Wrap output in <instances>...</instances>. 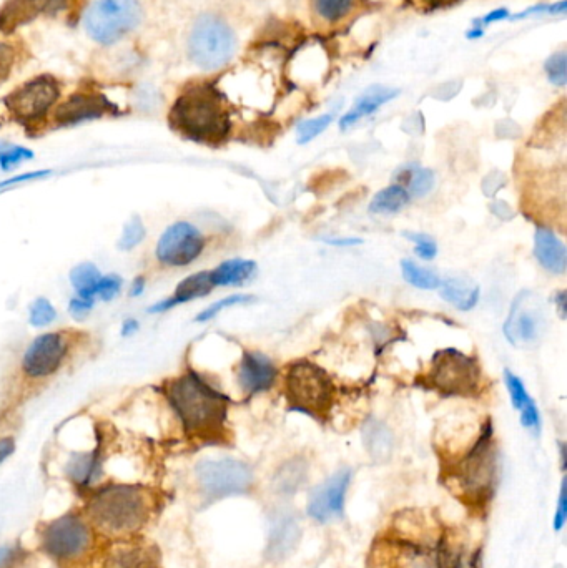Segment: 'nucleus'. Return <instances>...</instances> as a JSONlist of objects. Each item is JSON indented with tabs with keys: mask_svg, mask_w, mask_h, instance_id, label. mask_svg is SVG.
<instances>
[{
	"mask_svg": "<svg viewBox=\"0 0 567 568\" xmlns=\"http://www.w3.org/2000/svg\"><path fill=\"white\" fill-rule=\"evenodd\" d=\"M439 294L446 303L451 304L458 311H473L478 306L481 298V288L473 281L466 278H448L441 280L439 284Z\"/></svg>",
	"mask_w": 567,
	"mask_h": 568,
	"instance_id": "obj_26",
	"label": "nucleus"
},
{
	"mask_svg": "<svg viewBox=\"0 0 567 568\" xmlns=\"http://www.w3.org/2000/svg\"><path fill=\"white\" fill-rule=\"evenodd\" d=\"M361 436H363L366 452L370 454L373 461H390L393 449H395V437L385 422L371 417L365 422Z\"/></svg>",
	"mask_w": 567,
	"mask_h": 568,
	"instance_id": "obj_25",
	"label": "nucleus"
},
{
	"mask_svg": "<svg viewBox=\"0 0 567 568\" xmlns=\"http://www.w3.org/2000/svg\"><path fill=\"white\" fill-rule=\"evenodd\" d=\"M50 170H42V172H30L19 175V177L9 178L5 182H0V188L12 187V185H19V183L30 182V180H37V178L49 177Z\"/></svg>",
	"mask_w": 567,
	"mask_h": 568,
	"instance_id": "obj_47",
	"label": "nucleus"
},
{
	"mask_svg": "<svg viewBox=\"0 0 567 568\" xmlns=\"http://www.w3.org/2000/svg\"><path fill=\"white\" fill-rule=\"evenodd\" d=\"M94 301H89V299H82L77 296V298L70 299L69 313L75 321H84V319L89 318V314L92 313L94 309Z\"/></svg>",
	"mask_w": 567,
	"mask_h": 568,
	"instance_id": "obj_45",
	"label": "nucleus"
},
{
	"mask_svg": "<svg viewBox=\"0 0 567 568\" xmlns=\"http://www.w3.org/2000/svg\"><path fill=\"white\" fill-rule=\"evenodd\" d=\"M65 0H5L0 5V32L10 34L37 17L64 9Z\"/></svg>",
	"mask_w": 567,
	"mask_h": 568,
	"instance_id": "obj_19",
	"label": "nucleus"
},
{
	"mask_svg": "<svg viewBox=\"0 0 567 568\" xmlns=\"http://www.w3.org/2000/svg\"><path fill=\"white\" fill-rule=\"evenodd\" d=\"M544 72L548 75V80L556 87H564L567 84V55L564 50L551 55L546 64Z\"/></svg>",
	"mask_w": 567,
	"mask_h": 568,
	"instance_id": "obj_37",
	"label": "nucleus"
},
{
	"mask_svg": "<svg viewBox=\"0 0 567 568\" xmlns=\"http://www.w3.org/2000/svg\"><path fill=\"white\" fill-rule=\"evenodd\" d=\"M410 195L403 185L393 183L390 187L378 191L371 200L368 210L373 215H396L410 203Z\"/></svg>",
	"mask_w": 567,
	"mask_h": 568,
	"instance_id": "obj_30",
	"label": "nucleus"
},
{
	"mask_svg": "<svg viewBox=\"0 0 567 568\" xmlns=\"http://www.w3.org/2000/svg\"><path fill=\"white\" fill-rule=\"evenodd\" d=\"M255 301V296L252 294H232V296H227V298L218 299L215 303L210 304L207 309H203L202 313L197 314L195 321L197 323H207V321H212L215 316L222 313L223 309L233 308V306H238V304H248Z\"/></svg>",
	"mask_w": 567,
	"mask_h": 568,
	"instance_id": "obj_36",
	"label": "nucleus"
},
{
	"mask_svg": "<svg viewBox=\"0 0 567 568\" xmlns=\"http://www.w3.org/2000/svg\"><path fill=\"white\" fill-rule=\"evenodd\" d=\"M566 291H558V293L554 294V304H556V308H558L559 318L566 319Z\"/></svg>",
	"mask_w": 567,
	"mask_h": 568,
	"instance_id": "obj_52",
	"label": "nucleus"
},
{
	"mask_svg": "<svg viewBox=\"0 0 567 568\" xmlns=\"http://www.w3.org/2000/svg\"><path fill=\"white\" fill-rule=\"evenodd\" d=\"M17 62V50L10 44L0 42V84L9 79Z\"/></svg>",
	"mask_w": 567,
	"mask_h": 568,
	"instance_id": "obj_43",
	"label": "nucleus"
},
{
	"mask_svg": "<svg viewBox=\"0 0 567 568\" xmlns=\"http://www.w3.org/2000/svg\"><path fill=\"white\" fill-rule=\"evenodd\" d=\"M406 240L415 243V255L421 260L431 261L438 255V245L431 236L426 233H403Z\"/></svg>",
	"mask_w": 567,
	"mask_h": 568,
	"instance_id": "obj_40",
	"label": "nucleus"
},
{
	"mask_svg": "<svg viewBox=\"0 0 567 568\" xmlns=\"http://www.w3.org/2000/svg\"><path fill=\"white\" fill-rule=\"evenodd\" d=\"M145 238V226L142 220L134 216L132 220L124 226L122 231V238L119 241L120 250L130 251L134 250L135 246H139Z\"/></svg>",
	"mask_w": 567,
	"mask_h": 568,
	"instance_id": "obj_39",
	"label": "nucleus"
},
{
	"mask_svg": "<svg viewBox=\"0 0 567 568\" xmlns=\"http://www.w3.org/2000/svg\"><path fill=\"white\" fill-rule=\"evenodd\" d=\"M110 112H115V107L104 95L79 92L70 95L64 103L55 108L54 123L57 127H74L79 123L102 118Z\"/></svg>",
	"mask_w": 567,
	"mask_h": 568,
	"instance_id": "obj_16",
	"label": "nucleus"
},
{
	"mask_svg": "<svg viewBox=\"0 0 567 568\" xmlns=\"http://www.w3.org/2000/svg\"><path fill=\"white\" fill-rule=\"evenodd\" d=\"M40 544L49 557L70 564L89 554L94 545V532L79 515H62L44 525Z\"/></svg>",
	"mask_w": 567,
	"mask_h": 568,
	"instance_id": "obj_10",
	"label": "nucleus"
},
{
	"mask_svg": "<svg viewBox=\"0 0 567 568\" xmlns=\"http://www.w3.org/2000/svg\"><path fill=\"white\" fill-rule=\"evenodd\" d=\"M503 376L504 384L508 387V394L511 397V404L521 414V424L526 431L533 432L534 436H539L543 421H541L538 404L529 394L524 382L513 371L504 369Z\"/></svg>",
	"mask_w": 567,
	"mask_h": 568,
	"instance_id": "obj_22",
	"label": "nucleus"
},
{
	"mask_svg": "<svg viewBox=\"0 0 567 568\" xmlns=\"http://www.w3.org/2000/svg\"><path fill=\"white\" fill-rule=\"evenodd\" d=\"M100 278L102 275H100L99 268L92 263H80L70 271V283L74 286L77 296L94 301V303Z\"/></svg>",
	"mask_w": 567,
	"mask_h": 568,
	"instance_id": "obj_32",
	"label": "nucleus"
},
{
	"mask_svg": "<svg viewBox=\"0 0 567 568\" xmlns=\"http://www.w3.org/2000/svg\"><path fill=\"white\" fill-rule=\"evenodd\" d=\"M168 123L192 142L218 147L232 132V113L222 90L213 84H192L173 102Z\"/></svg>",
	"mask_w": 567,
	"mask_h": 568,
	"instance_id": "obj_2",
	"label": "nucleus"
},
{
	"mask_svg": "<svg viewBox=\"0 0 567 568\" xmlns=\"http://www.w3.org/2000/svg\"><path fill=\"white\" fill-rule=\"evenodd\" d=\"M546 316L543 308L538 303L536 296L531 291L523 289L516 294L508 318L504 321V338L511 346H531L536 344L543 334Z\"/></svg>",
	"mask_w": 567,
	"mask_h": 568,
	"instance_id": "obj_14",
	"label": "nucleus"
},
{
	"mask_svg": "<svg viewBox=\"0 0 567 568\" xmlns=\"http://www.w3.org/2000/svg\"><path fill=\"white\" fill-rule=\"evenodd\" d=\"M162 396L188 436L200 441H218L227 431L230 399L197 371L187 369L163 381Z\"/></svg>",
	"mask_w": 567,
	"mask_h": 568,
	"instance_id": "obj_1",
	"label": "nucleus"
},
{
	"mask_svg": "<svg viewBox=\"0 0 567 568\" xmlns=\"http://www.w3.org/2000/svg\"><path fill=\"white\" fill-rule=\"evenodd\" d=\"M277 368L267 354L245 351L238 364L237 381L243 392L250 396L272 389L277 381Z\"/></svg>",
	"mask_w": 567,
	"mask_h": 568,
	"instance_id": "obj_18",
	"label": "nucleus"
},
{
	"mask_svg": "<svg viewBox=\"0 0 567 568\" xmlns=\"http://www.w3.org/2000/svg\"><path fill=\"white\" fill-rule=\"evenodd\" d=\"M15 451V441L12 437H2L0 439V466L9 459Z\"/></svg>",
	"mask_w": 567,
	"mask_h": 568,
	"instance_id": "obj_50",
	"label": "nucleus"
},
{
	"mask_svg": "<svg viewBox=\"0 0 567 568\" xmlns=\"http://www.w3.org/2000/svg\"><path fill=\"white\" fill-rule=\"evenodd\" d=\"M323 243L330 246H358L363 245L361 238H321Z\"/></svg>",
	"mask_w": 567,
	"mask_h": 568,
	"instance_id": "obj_51",
	"label": "nucleus"
},
{
	"mask_svg": "<svg viewBox=\"0 0 567 568\" xmlns=\"http://www.w3.org/2000/svg\"><path fill=\"white\" fill-rule=\"evenodd\" d=\"M34 153L24 147H14V145H4L0 148V168L9 172L12 168L17 167L24 160H32Z\"/></svg>",
	"mask_w": 567,
	"mask_h": 568,
	"instance_id": "obj_41",
	"label": "nucleus"
},
{
	"mask_svg": "<svg viewBox=\"0 0 567 568\" xmlns=\"http://www.w3.org/2000/svg\"><path fill=\"white\" fill-rule=\"evenodd\" d=\"M401 275L406 283L411 284L413 288L423 289V291H434L441 284V278L434 271L423 268L413 260L401 261Z\"/></svg>",
	"mask_w": 567,
	"mask_h": 568,
	"instance_id": "obj_33",
	"label": "nucleus"
},
{
	"mask_svg": "<svg viewBox=\"0 0 567 568\" xmlns=\"http://www.w3.org/2000/svg\"><path fill=\"white\" fill-rule=\"evenodd\" d=\"M509 17V10L506 7H501V9H494L489 12L483 19H478L479 24L486 27V25L494 24V22H501V20H506Z\"/></svg>",
	"mask_w": 567,
	"mask_h": 568,
	"instance_id": "obj_49",
	"label": "nucleus"
},
{
	"mask_svg": "<svg viewBox=\"0 0 567 568\" xmlns=\"http://www.w3.org/2000/svg\"><path fill=\"white\" fill-rule=\"evenodd\" d=\"M478 361L454 348L434 353L426 374V386L448 397H474L481 389Z\"/></svg>",
	"mask_w": 567,
	"mask_h": 568,
	"instance_id": "obj_7",
	"label": "nucleus"
},
{
	"mask_svg": "<svg viewBox=\"0 0 567 568\" xmlns=\"http://www.w3.org/2000/svg\"><path fill=\"white\" fill-rule=\"evenodd\" d=\"M139 331V321L137 319H127L124 324H122V329H120V334L124 336V338H129L132 334L137 333Z\"/></svg>",
	"mask_w": 567,
	"mask_h": 568,
	"instance_id": "obj_53",
	"label": "nucleus"
},
{
	"mask_svg": "<svg viewBox=\"0 0 567 568\" xmlns=\"http://www.w3.org/2000/svg\"><path fill=\"white\" fill-rule=\"evenodd\" d=\"M459 2H463V0H418L421 9L426 10V12L449 9V7L459 4Z\"/></svg>",
	"mask_w": 567,
	"mask_h": 568,
	"instance_id": "obj_48",
	"label": "nucleus"
},
{
	"mask_svg": "<svg viewBox=\"0 0 567 568\" xmlns=\"http://www.w3.org/2000/svg\"><path fill=\"white\" fill-rule=\"evenodd\" d=\"M120 289H122V278L120 276H102L99 286H97L95 298H100L102 301H112L115 296H119Z\"/></svg>",
	"mask_w": 567,
	"mask_h": 568,
	"instance_id": "obj_42",
	"label": "nucleus"
},
{
	"mask_svg": "<svg viewBox=\"0 0 567 568\" xmlns=\"http://www.w3.org/2000/svg\"><path fill=\"white\" fill-rule=\"evenodd\" d=\"M257 261L243 260V258H232L223 261L215 270L210 271L213 286H243L252 281L257 275Z\"/></svg>",
	"mask_w": 567,
	"mask_h": 568,
	"instance_id": "obj_29",
	"label": "nucleus"
},
{
	"mask_svg": "<svg viewBox=\"0 0 567 568\" xmlns=\"http://www.w3.org/2000/svg\"><path fill=\"white\" fill-rule=\"evenodd\" d=\"M20 559V550L12 545L0 549V568H12Z\"/></svg>",
	"mask_w": 567,
	"mask_h": 568,
	"instance_id": "obj_46",
	"label": "nucleus"
},
{
	"mask_svg": "<svg viewBox=\"0 0 567 568\" xmlns=\"http://www.w3.org/2000/svg\"><path fill=\"white\" fill-rule=\"evenodd\" d=\"M301 527L290 509L278 507L270 515V529H268L267 557L272 562H280L290 557L300 544Z\"/></svg>",
	"mask_w": 567,
	"mask_h": 568,
	"instance_id": "obj_17",
	"label": "nucleus"
},
{
	"mask_svg": "<svg viewBox=\"0 0 567 568\" xmlns=\"http://www.w3.org/2000/svg\"><path fill=\"white\" fill-rule=\"evenodd\" d=\"M333 120H335L333 113H323L320 117L301 122L296 128V142L300 145L313 142L315 138L320 137L321 133L325 132L326 128L330 127Z\"/></svg>",
	"mask_w": 567,
	"mask_h": 568,
	"instance_id": "obj_35",
	"label": "nucleus"
},
{
	"mask_svg": "<svg viewBox=\"0 0 567 568\" xmlns=\"http://www.w3.org/2000/svg\"><path fill=\"white\" fill-rule=\"evenodd\" d=\"M100 451L77 452L67 462V475L79 487H92L102 475Z\"/></svg>",
	"mask_w": 567,
	"mask_h": 568,
	"instance_id": "obj_28",
	"label": "nucleus"
},
{
	"mask_svg": "<svg viewBox=\"0 0 567 568\" xmlns=\"http://www.w3.org/2000/svg\"><path fill=\"white\" fill-rule=\"evenodd\" d=\"M100 568H160V562L152 547L124 539L107 550Z\"/></svg>",
	"mask_w": 567,
	"mask_h": 568,
	"instance_id": "obj_20",
	"label": "nucleus"
},
{
	"mask_svg": "<svg viewBox=\"0 0 567 568\" xmlns=\"http://www.w3.org/2000/svg\"><path fill=\"white\" fill-rule=\"evenodd\" d=\"M353 471L343 467L311 490L306 502V514L318 524H331L345 515L346 494Z\"/></svg>",
	"mask_w": 567,
	"mask_h": 568,
	"instance_id": "obj_15",
	"label": "nucleus"
},
{
	"mask_svg": "<svg viewBox=\"0 0 567 568\" xmlns=\"http://www.w3.org/2000/svg\"><path fill=\"white\" fill-rule=\"evenodd\" d=\"M198 490L208 500L245 495L255 485V472L247 462L233 457L203 459L195 467Z\"/></svg>",
	"mask_w": 567,
	"mask_h": 568,
	"instance_id": "obj_9",
	"label": "nucleus"
},
{
	"mask_svg": "<svg viewBox=\"0 0 567 568\" xmlns=\"http://www.w3.org/2000/svg\"><path fill=\"white\" fill-rule=\"evenodd\" d=\"M72 333L69 331H54L45 333L30 343L22 358V374L30 381L54 378L60 369L69 361L72 349Z\"/></svg>",
	"mask_w": 567,
	"mask_h": 568,
	"instance_id": "obj_12",
	"label": "nucleus"
},
{
	"mask_svg": "<svg viewBox=\"0 0 567 568\" xmlns=\"http://www.w3.org/2000/svg\"><path fill=\"white\" fill-rule=\"evenodd\" d=\"M207 248V238L190 221H177L163 231L157 243L158 263L167 268L192 265Z\"/></svg>",
	"mask_w": 567,
	"mask_h": 568,
	"instance_id": "obj_13",
	"label": "nucleus"
},
{
	"mask_svg": "<svg viewBox=\"0 0 567 568\" xmlns=\"http://www.w3.org/2000/svg\"><path fill=\"white\" fill-rule=\"evenodd\" d=\"M356 0H313V9L321 20L336 24L355 9Z\"/></svg>",
	"mask_w": 567,
	"mask_h": 568,
	"instance_id": "obj_34",
	"label": "nucleus"
},
{
	"mask_svg": "<svg viewBox=\"0 0 567 568\" xmlns=\"http://www.w3.org/2000/svg\"><path fill=\"white\" fill-rule=\"evenodd\" d=\"M567 522V484L566 479L563 480L561 484V490H559L558 507H556V512H554L553 517V529L554 532H561L564 529V525Z\"/></svg>",
	"mask_w": 567,
	"mask_h": 568,
	"instance_id": "obj_44",
	"label": "nucleus"
},
{
	"mask_svg": "<svg viewBox=\"0 0 567 568\" xmlns=\"http://www.w3.org/2000/svg\"><path fill=\"white\" fill-rule=\"evenodd\" d=\"M143 289H145V278H143V276H139V278H135L134 284H132L130 296H132V298H137V296H140V294L143 293Z\"/></svg>",
	"mask_w": 567,
	"mask_h": 568,
	"instance_id": "obj_54",
	"label": "nucleus"
},
{
	"mask_svg": "<svg viewBox=\"0 0 567 568\" xmlns=\"http://www.w3.org/2000/svg\"><path fill=\"white\" fill-rule=\"evenodd\" d=\"M139 0H95L84 15L85 32L99 44L112 45L139 27Z\"/></svg>",
	"mask_w": 567,
	"mask_h": 568,
	"instance_id": "obj_8",
	"label": "nucleus"
},
{
	"mask_svg": "<svg viewBox=\"0 0 567 568\" xmlns=\"http://www.w3.org/2000/svg\"><path fill=\"white\" fill-rule=\"evenodd\" d=\"M213 289H215V286H213L210 271H200V273H195V275H190L185 280L180 281L177 289H175V293L170 298L158 301L148 311L152 314L167 313V311L177 308L180 304L190 303L193 299L208 296Z\"/></svg>",
	"mask_w": 567,
	"mask_h": 568,
	"instance_id": "obj_23",
	"label": "nucleus"
},
{
	"mask_svg": "<svg viewBox=\"0 0 567 568\" xmlns=\"http://www.w3.org/2000/svg\"><path fill=\"white\" fill-rule=\"evenodd\" d=\"M398 95H400V90L391 89V87H385V85H373L370 89H366L360 97L356 98L355 105L351 107V110H348L340 118L341 130L345 132L348 128L355 127L360 120L371 117L383 105L395 100Z\"/></svg>",
	"mask_w": 567,
	"mask_h": 568,
	"instance_id": "obj_24",
	"label": "nucleus"
},
{
	"mask_svg": "<svg viewBox=\"0 0 567 568\" xmlns=\"http://www.w3.org/2000/svg\"><path fill=\"white\" fill-rule=\"evenodd\" d=\"M150 497L132 484H110L95 490L87 504V514L97 529L112 537L129 539L150 517Z\"/></svg>",
	"mask_w": 567,
	"mask_h": 568,
	"instance_id": "obj_3",
	"label": "nucleus"
},
{
	"mask_svg": "<svg viewBox=\"0 0 567 568\" xmlns=\"http://www.w3.org/2000/svg\"><path fill=\"white\" fill-rule=\"evenodd\" d=\"M60 84L52 75H39L4 98L7 112L24 127H37L59 102Z\"/></svg>",
	"mask_w": 567,
	"mask_h": 568,
	"instance_id": "obj_11",
	"label": "nucleus"
},
{
	"mask_svg": "<svg viewBox=\"0 0 567 568\" xmlns=\"http://www.w3.org/2000/svg\"><path fill=\"white\" fill-rule=\"evenodd\" d=\"M308 480V462L303 457H293L278 467L273 475V490L283 497L298 494Z\"/></svg>",
	"mask_w": 567,
	"mask_h": 568,
	"instance_id": "obj_27",
	"label": "nucleus"
},
{
	"mask_svg": "<svg viewBox=\"0 0 567 568\" xmlns=\"http://www.w3.org/2000/svg\"><path fill=\"white\" fill-rule=\"evenodd\" d=\"M534 258L551 275H564L567 268V250L556 231L539 226L534 233Z\"/></svg>",
	"mask_w": 567,
	"mask_h": 568,
	"instance_id": "obj_21",
	"label": "nucleus"
},
{
	"mask_svg": "<svg viewBox=\"0 0 567 568\" xmlns=\"http://www.w3.org/2000/svg\"><path fill=\"white\" fill-rule=\"evenodd\" d=\"M187 49L193 64L213 72L232 62L237 50V37L225 20L217 15L203 14L190 30Z\"/></svg>",
	"mask_w": 567,
	"mask_h": 568,
	"instance_id": "obj_6",
	"label": "nucleus"
},
{
	"mask_svg": "<svg viewBox=\"0 0 567 568\" xmlns=\"http://www.w3.org/2000/svg\"><path fill=\"white\" fill-rule=\"evenodd\" d=\"M499 459L493 426L483 427L473 447L448 467V480L458 499L473 509H484L493 499L498 485Z\"/></svg>",
	"mask_w": 567,
	"mask_h": 568,
	"instance_id": "obj_4",
	"label": "nucleus"
},
{
	"mask_svg": "<svg viewBox=\"0 0 567 568\" xmlns=\"http://www.w3.org/2000/svg\"><path fill=\"white\" fill-rule=\"evenodd\" d=\"M285 396L291 411L325 419L335 401V384L325 369L301 359L286 368Z\"/></svg>",
	"mask_w": 567,
	"mask_h": 568,
	"instance_id": "obj_5",
	"label": "nucleus"
},
{
	"mask_svg": "<svg viewBox=\"0 0 567 568\" xmlns=\"http://www.w3.org/2000/svg\"><path fill=\"white\" fill-rule=\"evenodd\" d=\"M400 183L408 191L410 198H423L428 195L434 187V172L429 168L418 167V165H406L400 168L395 175Z\"/></svg>",
	"mask_w": 567,
	"mask_h": 568,
	"instance_id": "obj_31",
	"label": "nucleus"
},
{
	"mask_svg": "<svg viewBox=\"0 0 567 568\" xmlns=\"http://www.w3.org/2000/svg\"><path fill=\"white\" fill-rule=\"evenodd\" d=\"M55 318H57V311L50 304L49 299L37 298L34 303L30 304L29 321L35 328L49 326L50 323H54Z\"/></svg>",
	"mask_w": 567,
	"mask_h": 568,
	"instance_id": "obj_38",
	"label": "nucleus"
}]
</instances>
